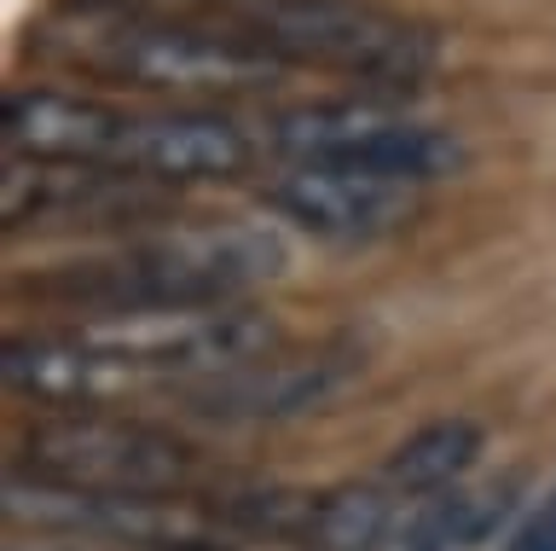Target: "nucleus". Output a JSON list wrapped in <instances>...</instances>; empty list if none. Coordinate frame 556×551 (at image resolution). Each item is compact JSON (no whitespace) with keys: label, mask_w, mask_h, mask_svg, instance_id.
I'll list each match as a JSON object with an SVG mask.
<instances>
[{"label":"nucleus","mask_w":556,"mask_h":551,"mask_svg":"<svg viewBox=\"0 0 556 551\" xmlns=\"http://www.w3.org/2000/svg\"><path fill=\"white\" fill-rule=\"evenodd\" d=\"M41 47L64 71H87L146 93H255L290 71L285 59L261 53L232 24H174L134 7H99L81 18H64L41 36Z\"/></svg>","instance_id":"1"},{"label":"nucleus","mask_w":556,"mask_h":551,"mask_svg":"<svg viewBox=\"0 0 556 551\" xmlns=\"http://www.w3.org/2000/svg\"><path fill=\"white\" fill-rule=\"evenodd\" d=\"M285 267V238L273 227L226 221V227H180L151 245H134L111 262L64 267L41 279V297H64L104 314H163V308H226L238 290Z\"/></svg>","instance_id":"2"},{"label":"nucleus","mask_w":556,"mask_h":551,"mask_svg":"<svg viewBox=\"0 0 556 551\" xmlns=\"http://www.w3.org/2000/svg\"><path fill=\"white\" fill-rule=\"evenodd\" d=\"M226 24L285 64H319L371 82H412L429 64V41L406 18L359 0H238Z\"/></svg>","instance_id":"3"},{"label":"nucleus","mask_w":556,"mask_h":551,"mask_svg":"<svg viewBox=\"0 0 556 551\" xmlns=\"http://www.w3.org/2000/svg\"><path fill=\"white\" fill-rule=\"evenodd\" d=\"M273 146L302 168H354L400 186H424L458 168V140L429 123H406L377 105H313L273 123Z\"/></svg>","instance_id":"4"},{"label":"nucleus","mask_w":556,"mask_h":551,"mask_svg":"<svg viewBox=\"0 0 556 551\" xmlns=\"http://www.w3.org/2000/svg\"><path fill=\"white\" fill-rule=\"evenodd\" d=\"M35 476L93 499H163L191 476V453L163 429L122 418H64L29 436Z\"/></svg>","instance_id":"5"},{"label":"nucleus","mask_w":556,"mask_h":551,"mask_svg":"<svg viewBox=\"0 0 556 551\" xmlns=\"http://www.w3.org/2000/svg\"><path fill=\"white\" fill-rule=\"evenodd\" d=\"M104 349L128 354L134 366L151 377L174 372H243L261 366V349H273V320H261L255 308H163V314H128L111 325H93Z\"/></svg>","instance_id":"6"},{"label":"nucleus","mask_w":556,"mask_h":551,"mask_svg":"<svg viewBox=\"0 0 556 551\" xmlns=\"http://www.w3.org/2000/svg\"><path fill=\"white\" fill-rule=\"evenodd\" d=\"M7 384L29 401L47 406H104L151 384L146 366H134L128 354L104 349L93 331L81 337H17L7 342Z\"/></svg>","instance_id":"7"},{"label":"nucleus","mask_w":556,"mask_h":551,"mask_svg":"<svg viewBox=\"0 0 556 551\" xmlns=\"http://www.w3.org/2000/svg\"><path fill=\"white\" fill-rule=\"evenodd\" d=\"M412 192L417 186L354 175V168H295L273 186V203L325 238H371L412 215Z\"/></svg>","instance_id":"8"},{"label":"nucleus","mask_w":556,"mask_h":551,"mask_svg":"<svg viewBox=\"0 0 556 551\" xmlns=\"http://www.w3.org/2000/svg\"><path fill=\"white\" fill-rule=\"evenodd\" d=\"M250 168V140L238 123L208 111H168L139 116L134 180H226Z\"/></svg>","instance_id":"9"},{"label":"nucleus","mask_w":556,"mask_h":551,"mask_svg":"<svg viewBox=\"0 0 556 551\" xmlns=\"http://www.w3.org/2000/svg\"><path fill=\"white\" fill-rule=\"evenodd\" d=\"M389 493L382 488H330L307 493V516L295 546L302 551H377L389 540Z\"/></svg>","instance_id":"10"},{"label":"nucleus","mask_w":556,"mask_h":551,"mask_svg":"<svg viewBox=\"0 0 556 551\" xmlns=\"http://www.w3.org/2000/svg\"><path fill=\"white\" fill-rule=\"evenodd\" d=\"M476 453H481V429L469 418H441L394 447V459L382 464V481L394 493H434L452 476H464L476 464Z\"/></svg>","instance_id":"11"},{"label":"nucleus","mask_w":556,"mask_h":551,"mask_svg":"<svg viewBox=\"0 0 556 551\" xmlns=\"http://www.w3.org/2000/svg\"><path fill=\"white\" fill-rule=\"evenodd\" d=\"M330 384V366H243L220 384H208L198 401L203 412H226V418H238V412H295L307 401H319Z\"/></svg>","instance_id":"12"},{"label":"nucleus","mask_w":556,"mask_h":551,"mask_svg":"<svg viewBox=\"0 0 556 551\" xmlns=\"http://www.w3.org/2000/svg\"><path fill=\"white\" fill-rule=\"evenodd\" d=\"M510 511V488H486V493H446V499H429L412 523V551H458V546H476L498 528V516Z\"/></svg>","instance_id":"13"},{"label":"nucleus","mask_w":556,"mask_h":551,"mask_svg":"<svg viewBox=\"0 0 556 551\" xmlns=\"http://www.w3.org/2000/svg\"><path fill=\"white\" fill-rule=\"evenodd\" d=\"M510 551H556V488H551L545 505L528 516V528L510 540Z\"/></svg>","instance_id":"14"},{"label":"nucleus","mask_w":556,"mask_h":551,"mask_svg":"<svg viewBox=\"0 0 556 551\" xmlns=\"http://www.w3.org/2000/svg\"><path fill=\"white\" fill-rule=\"evenodd\" d=\"M220 7H238V0H220Z\"/></svg>","instance_id":"15"}]
</instances>
